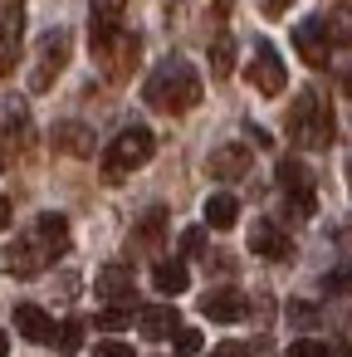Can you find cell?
<instances>
[{"label":"cell","mask_w":352,"mask_h":357,"mask_svg":"<svg viewBox=\"0 0 352 357\" xmlns=\"http://www.w3.org/2000/svg\"><path fill=\"white\" fill-rule=\"evenodd\" d=\"M142 98H147V108H157V113H191L196 103H201V74L186 64V59H162L157 69H152V79L142 84Z\"/></svg>","instance_id":"1"},{"label":"cell","mask_w":352,"mask_h":357,"mask_svg":"<svg viewBox=\"0 0 352 357\" xmlns=\"http://www.w3.org/2000/svg\"><path fill=\"white\" fill-rule=\"evenodd\" d=\"M289 142L303 152H323L332 142V103L318 89H303L289 108Z\"/></svg>","instance_id":"2"},{"label":"cell","mask_w":352,"mask_h":357,"mask_svg":"<svg viewBox=\"0 0 352 357\" xmlns=\"http://www.w3.org/2000/svg\"><path fill=\"white\" fill-rule=\"evenodd\" d=\"M152 152H157V137H152L147 128H123V132L113 137L108 157H103V181H108V186H118L128 172L147 167V162H152Z\"/></svg>","instance_id":"3"},{"label":"cell","mask_w":352,"mask_h":357,"mask_svg":"<svg viewBox=\"0 0 352 357\" xmlns=\"http://www.w3.org/2000/svg\"><path fill=\"white\" fill-rule=\"evenodd\" d=\"M59 255H54V245L40 235V230H30L25 240H15V245H6L0 250V269L6 274H15V279H35L40 269H49Z\"/></svg>","instance_id":"4"},{"label":"cell","mask_w":352,"mask_h":357,"mask_svg":"<svg viewBox=\"0 0 352 357\" xmlns=\"http://www.w3.org/2000/svg\"><path fill=\"white\" fill-rule=\"evenodd\" d=\"M250 84L264 93V98H279L289 89V69L279 59V50L269 40H254V59H250Z\"/></svg>","instance_id":"5"},{"label":"cell","mask_w":352,"mask_h":357,"mask_svg":"<svg viewBox=\"0 0 352 357\" xmlns=\"http://www.w3.org/2000/svg\"><path fill=\"white\" fill-rule=\"evenodd\" d=\"M69 30H49L45 40H40V64H35V74H30V89L35 93H45L59 74H64V64H69Z\"/></svg>","instance_id":"6"},{"label":"cell","mask_w":352,"mask_h":357,"mask_svg":"<svg viewBox=\"0 0 352 357\" xmlns=\"http://www.w3.org/2000/svg\"><path fill=\"white\" fill-rule=\"evenodd\" d=\"M293 45H298V59H303L308 69H323V64L332 59V30H328V20H323V15L298 20V25H293Z\"/></svg>","instance_id":"7"},{"label":"cell","mask_w":352,"mask_h":357,"mask_svg":"<svg viewBox=\"0 0 352 357\" xmlns=\"http://www.w3.org/2000/svg\"><path fill=\"white\" fill-rule=\"evenodd\" d=\"M274 176H279V186H284V196H289V211H293V215H313V206H318V191H313V176H308V167H303V162H293V157H284Z\"/></svg>","instance_id":"8"},{"label":"cell","mask_w":352,"mask_h":357,"mask_svg":"<svg viewBox=\"0 0 352 357\" xmlns=\"http://www.w3.org/2000/svg\"><path fill=\"white\" fill-rule=\"evenodd\" d=\"M20 35H25V6L20 0H0V74H15Z\"/></svg>","instance_id":"9"},{"label":"cell","mask_w":352,"mask_h":357,"mask_svg":"<svg viewBox=\"0 0 352 357\" xmlns=\"http://www.w3.org/2000/svg\"><path fill=\"white\" fill-rule=\"evenodd\" d=\"M123 6H128V0H93V6H89V40H93V54L123 30Z\"/></svg>","instance_id":"10"},{"label":"cell","mask_w":352,"mask_h":357,"mask_svg":"<svg viewBox=\"0 0 352 357\" xmlns=\"http://www.w3.org/2000/svg\"><path fill=\"white\" fill-rule=\"evenodd\" d=\"M137 54H142V45H137V35H113L103 50H98V59H103V69L113 74V79H128L132 69H137Z\"/></svg>","instance_id":"11"},{"label":"cell","mask_w":352,"mask_h":357,"mask_svg":"<svg viewBox=\"0 0 352 357\" xmlns=\"http://www.w3.org/2000/svg\"><path fill=\"white\" fill-rule=\"evenodd\" d=\"M250 255H259V259H289L293 255V240L274 220H254L250 225Z\"/></svg>","instance_id":"12"},{"label":"cell","mask_w":352,"mask_h":357,"mask_svg":"<svg viewBox=\"0 0 352 357\" xmlns=\"http://www.w3.org/2000/svg\"><path fill=\"white\" fill-rule=\"evenodd\" d=\"M206 172H211V176H220V181H240V176H250V147H240V142L215 147V152H211V162H206Z\"/></svg>","instance_id":"13"},{"label":"cell","mask_w":352,"mask_h":357,"mask_svg":"<svg viewBox=\"0 0 352 357\" xmlns=\"http://www.w3.org/2000/svg\"><path fill=\"white\" fill-rule=\"evenodd\" d=\"M245 294L240 289H211L206 298H201V313L211 318V323H240L245 318Z\"/></svg>","instance_id":"14"},{"label":"cell","mask_w":352,"mask_h":357,"mask_svg":"<svg viewBox=\"0 0 352 357\" xmlns=\"http://www.w3.org/2000/svg\"><path fill=\"white\" fill-rule=\"evenodd\" d=\"M137 328H142L152 342H162V337H171V333L181 328V313H176L171 303H152V308L137 313Z\"/></svg>","instance_id":"15"},{"label":"cell","mask_w":352,"mask_h":357,"mask_svg":"<svg viewBox=\"0 0 352 357\" xmlns=\"http://www.w3.org/2000/svg\"><path fill=\"white\" fill-rule=\"evenodd\" d=\"M15 333L30 337V342H49V337H54V318H49L40 303H20V308H15Z\"/></svg>","instance_id":"16"},{"label":"cell","mask_w":352,"mask_h":357,"mask_svg":"<svg viewBox=\"0 0 352 357\" xmlns=\"http://www.w3.org/2000/svg\"><path fill=\"white\" fill-rule=\"evenodd\" d=\"M54 147L69 152V157H93V132L84 123H59L54 128Z\"/></svg>","instance_id":"17"},{"label":"cell","mask_w":352,"mask_h":357,"mask_svg":"<svg viewBox=\"0 0 352 357\" xmlns=\"http://www.w3.org/2000/svg\"><path fill=\"white\" fill-rule=\"evenodd\" d=\"M235 220H240V201H235L230 191H215V196L206 201V225H211V230H235Z\"/></svg>","instance_id":"18"},{"label":"cell","mask_w":352,"mask_h":357,"mask_svg":"<svg viewBox=\"0 0 352 357\" xmlns=\"http://www.w3.org/2000/svg\"><path fill=\"white\" fill-rule=\"evenodd\" d=\"M152 284H157V294H186V289H191V274H186L181 259H157Z\"/></svg>","instance_id":"19"},{"label":"cell","mask_w":352,"mask_h":357,"mask_svg":"<svg viewBox=\"0 0 352 357\" xmlns=\"http://www.w3.org/2000/svg\"><path fill=\"white\" fill-rule=\"evenodd\" d=\"M98 294H103V298H113V303H128V298H132V269L108 264V269L98 274Z\"/></svg>","instance_id":"20"},{"label":"cell","mask_w":352,"mask_h":357,"mask_svg":"<svg viewBox=\"0 0 352 357\" xmlns=\"http://www.w3.org/2000/svg\"><path fill=\"white\" fill-rule=\"evenodd\" d=\"M35 230L54 245V255H64V250H69V220H64L59 211H45V215L35 220Z\"/></svg>","instance_id":"21"},{"label":"cell","mask_w":352,"mask_h":357,"mask_svg":"<svg viewBox=\"0 0 352 357\" xmlns=\"http://www.w3.org/2000/svg\"><path fill=\"white\" fill-rule=\"evenodd\" d=\"M230 69H235V40L230 35H215V45H211V74L215 79H230Z\"/></svg>","instance_id":"22"},{"label":"cell","mask_w":352,"mask_h":357,"mask_svg":"<svg viewBox=\"0 0 352 357\" xmlns=\"http://www.w3.org/2000/svg\"><path fill=\"white\" fill-rule=\"evenodd\" d=\"M49 342H54V347H59L64 357H74V352L84 347V318H69V323H59Z\"/></svg>","instance_id":"23"},{"label":"cell","mask_w":352,"mask_h":357,"mask_svg":"<svg viewBox=\"0 0 352 357\" xmlns=\"http://www.w3.org/2000/svg\"><path fill=\"white\" fill-rule=\"evenodd\" d=\"M162 230H167V211L152 206V211L137 220V240H142V245H162Z\"/></svg>","instance_id":"24"},{"label":"cell","mask_w":352,"mask_h":357,"mask_svg":"<svg viewBox=\"0 0 352 357\" xmlns=\"http://www.w3.org/2000/svg\"><path fill=\"white\" fill-rule=\"evenodd\" d=\"M128 323H132V313H128V308H103V313L93 318V328H103V333H123Z\"/></svg>","instance_id":"25"},{"label":"cell","mask_w":352,"mask_h":357,"mask_svg":"<svg viewBox=\"0 0 352 357\" xmlns=\"http://www.w3.org/2000/svg\"><path fill=\"white\" fill-rule=\"evenodd\" d=\"M323 294H352V264H337L332 274H323Z\"/></svg>","instance_id":"26"},{"label":"cell","mask_w":352,"mask_h":357,"mask_svg":"<svg viewBox=\"0 0 352 357\" xmlns=\"http://www.w3.org/2000/svg\"><path fill=\"white\" fill-rule=\"evenodd\" d=\"M289 357H332V347L318 337H298V342H289Z\"/></svg>","instance_id":"27"},{"label":"cell","mask_w":352,"mask_h":357,"mask_svg":"<svg viewBox=\"0 0 352 357\" xmlns=\"http://www.w3.org/2000/svg\"><path fill=\"white\" fill-rule=\"evenodd\" d=\"M176 352H181V357H196V352H201V333H196V328H176Z\"/></svg>","instance_id":"28"},{"label":"cell","mask_w":352,"mask_h":357,"mask_svg":"<svg viewBox=\"0 0 352 357\" xmlns=\"http://www.w3.org/2000/svg\"><path fill=\"white\" fill-rule=\"evenodd\" d=\"M93 357H132V347H128V342H118V337H108V342H98V347H93Z\"/></svg>","instance_id":"29"},{"label":"cell","mask_w":352,"mask_h":357,"mask_svg":"<svg viewBox=\"0 0 352 357\" xmlns=\"http://www.w3.org/2000/svg\"><path fill=\"white\" fill-rule=\"evenodd\" d=\"M181 250H186V255H201V250H206V230H186V235H181Z\"/></svg>","instance_id":"30"},{"label":"cell","mask_w":352,"mask_h":357,"mask_svg":"<svg viewBox=\"0 0 352 357\" xmlns=\"http://www.w3.org/2000/svg\"><path fill=\"white\" fill-rule=\"evenodd\" d=\"M289 318H293V323H313L318 313H313V303H289Z\"/></svg>","instance_id":"31"},{"label":"cell","mask_w":352,"mask_h":357,"mask_svg":"<svg viewBox=\"0 0 352 357\" xmlns=\"http://www.w3.org/2000/svg\"><path fill=\"white\" fill-rule=\"evenodd\" d=\"M289 6H293V0H264V15H269V20H279Z\"/></svg>","instance_id":"32"},{"label":"cell","mask_w":352,"mask_h":357,"mask_svg":"<svg viewBox=\"0 0 352 357\" xmlns=\"http://www.w3.org/2000/svg\"><path fill=\"white\" fill-rule=\"evenodd\" d=\"M206 357H245V347H240V342H225V347H215V352H206Z\"/></svg>","instance_id":"33"},{"label":"cell","mask_w":352,"mask_h":357,"mask_svg":"<svg viewBox=\"0 0 352 357\" xmlns=\"http://www.w3.org/2000/svg\"><path fill=\"white\" fill-rule=\"evenodd\" d=\"M10 215H15V206H10L6 196H0V230H6V225H10Z\"/></svg>","instance_id":"34"},{"label":"cell","mask_w":352,"mask_h":357,"mask_svg":"<svg viewBox=\"0 0 352 357\" xmlns=\"http://www.w3.org/2000/svg\"><path fill=\"white\" fill-rule=\"evenodd\" d=\"M0 357H10V337L6 333H0Z\"/></svg>","instance_id":"35"},{"label":"cell","mask_w":352,"mask_h":357,"mask_svg":"<svg viewBox=\"0 0 352 357\" xmlns=\"http://www.w3.org/2000/svg\"><path fill=\"white\" fill-rule=\"evenodd\" d=\"M347 186H352V162H347Z\"/></svg>","instance_id":"36"},{"label":"cell","mask_w":352,"mask_h":357,"mask_svg":"<svg viewBox=\"0 0 352 357\" xmlns=\"http://www.w3.org/2000/svg\"><path fill=\"white\" fill-rule=\"evenodd\" d=\"M347 93H352V74H347Z\"/></svg>","instance_id":"37"}]
</instances>
